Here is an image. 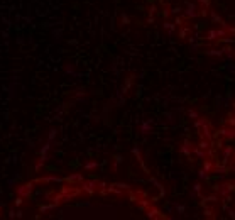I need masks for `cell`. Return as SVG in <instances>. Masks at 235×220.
<instances>
[{
    "mask_svg": "<svg viewBox=\"0 0 235 220\" xmlns=\"http://www.w3.org/2000/svg\"><path fill=\"white\" fill-rule=\"evenodd\" d=\"M213 191H217L222 198H225L227 202H230V193L235 191V183H222V185H215Z\"/></svg>",
    "mask_w": 235,
    "mask_h": 220,
    "instance_id": "obj_1",
    "label": "cell"
},
{
    "mask_svg": "<svg viewBox=\"0 0 235 220\" xmlns=\"http://www.w3.org/2000/svg\"><path fill=\"white\" fill-rule=\"evenodd\" d=\"M34 183L36 181H31V183H26V185H20L17 188V196H22V198H29L34 191Z\"/></svg>",
    "mask_w": 235,
    "mask_h": 220,
    "instance_id": "obj_2",
    "label": "cell"
},
{
    "mask_svg": "<svg viewBox=\"0 0 235 220\" xmlns=\"http://www.w3.org/2000/svg\"><path fill=\"white\" fill-rule=\"evenodd\" d=\"M100 186V181L96 180H90V181H81V191H85V193H95L96 188Z\"/></svg>",
    "mask_w": 235,
    "mask_h": 220,
    "instance_id": "obj_3",
    "label": "cell"
},
{
    "mask_svg": "<svg viewBox=\"0 0 235 220\" xmlns=\"http://www.w3.org/2000/svg\"><path fill=\"white\" fill-rule=\"evenodd\" d=\"M198 12H200V7L195 4V2H188L186 10H184V17L186 19H195V17H198Z\"/></svg>",
    "mask_w": 235,
    "mask_h": 220,
    "instance_id": "obj_4",
    "label": "cell"
},
{
    "mask_svg": "<svg viewBox=\"0 0 235 220\" xmlns=\"http://www.w3.org/2000/svg\"><path fill=\"white\" fill-rule=\"evenodd\" d=\"M233 154H235L233 146H223L222 147V161L228 163L230 159H233Z\"/></svg>",
    "mask_w": 235,
    "mask_h": 220,
    "instance_id": "obj_5",
    "label": "cell"
},
{
    "mask_svg": "<svg viewBox=\"0 0 235 220\" xmlns=\"http://www.w3.org/2000/svg\"><path fill=\"white\" fill-rule=\"evenodd\" d=\"M200 130V137H205V139H208V141H212L213 142V129H212V124H205L201 129H198Z\"/></svg>",
    "mask_w": 235,
    "mask_h": 220,
    "instance_id": "obj_6",
    "label": "cell"
},
{
    "mask_svg": "<svg viewBox=\"0 0 235 220\" xmlns=\"http://www.w3.org/2000/svg\"><path fill=\"white\" fill-rule=\"evenodd\" d=\"M193 149H195V144L191 142L190 139H186L183 144H181V147H179V152L183 154V156H191L193 154Z\"/></svg>",
    "mask_w": 235,
    "mask_h": 220,
    "instance_id": "obj_7",
    "label": "cell"
},
{
    "mask_svg": "<svg viewBox=\"0 0 235 220\" xmlns=\"http://www.w3.org/2000/svg\"><path fill=\"white\" fill-rule=\"evenodd\" d=\"M210 17H212V22H213V24H218V26H220V27H223V29L228 26L227 22H225L223 19H222V17H220V15H218L215 10H212V12H210Z\"/></svg>",
    "mask_w": 235,
    "mask_h": 220,
    "instance_id": "obj_8",
    "label": "cell"
},
{
    "mask_svg": "<svg viewBox=\"0 0 235 220\" xmlns=\"http://www.w3.org/2000/svg\"><path fill=\"white\" fill-rule=\"evenodd\" d=\"M193 154H195L198 159H205V158H208V151H205V149H201V147H198V146H195V149H193Z\"/></svg>",
    "mask_w": 235,
    "mask_h": 220,
    "instance_id": "obj_9",
    "label": "cell"
},
{
    "mask_svg": "<svg viewBox=\"0 0 235 220\" xmlns=\"http://www.w3.org/2000/svg\"><path fill=\"white\" fill-rule=\"evenodd\" d=\"M64 181H66V183H81V181H83V176L81 174H70V176H66V178H64Z\"/></svg>",
    "mask_w": 235,
    "mask_h": 220,
    "instance_id": "obj_10",
    "label": "cell"
},
{
    "mask_svg": "<svg viewBox=\"0 0 235 220\" xmlns=\"http://www.w3.org/2000/svg\"><path fill=\"white\" fill-rule=\"evenodd\" d=\"M213 173H218V174H227V173H228V168H227L225 164L215 163V166H213Z\"/></svg>",
    "mask_w": 235,
    "mask_h": 220,
    "instance_id": "obj_11",
    "label": "cell"
},
{
    "mask_svg": "<svg viewBox=\"0 0 235 220\" xmlns=\"http://www.w3.org/2000/svg\"><path fill=\"white\" fill-rule=\"evenodd\" d=\"M151 130H152V120L140 122V132H142V134H149Z\"/></svg>",
    "mask_w": 235,
    "mask_h": 220,
    "instance_id": "obj_12",
    "label": "cell"
},
{
    "mask_svg": "<svg viewBox=\"0 0 235 220\" xmlns=\"http://www.w3.org/2000/svg\"><path fill=\"white\" fill-rule=\"evenodd\" d=\"M147 217H149V218H162L161 212H159L157 208H152V207L147 208Z\"/></svg>",
    "mask_w": 235,
    "mask_h": 220,
    "instance_id": "obj_13",
    "label": "cell"
},
{
    "mask_svg": "<svg viewBox=\"0 0 235 220\" xmlns=\"http://www.w3.org/2000/svg\"><path fill=\"white\" fill-rule=\"evenodd\" d=\"M162 27H164V31H168V34L169 36H173L174 34V31H176V24H171V22H168V20H164V24H162Z\"/></svg>",
    "mask_w": 235,
    "mask_h": 220,
    "instance_id": "obj_14",
    "label": "cell"
},
{
    "mask_svg": "<svg viewBox=\"0 0 235 220\" xmlns=\"http://www.w3.org/2000/svg\"><path fill=\"white\" fill-rule=\"evenodd\" d=\"M205 39H206V41H215V39H218L217 29H210V31H206V34H205Z\"/></svg>",
    "mask_w": 235,
    "mask_h": 220,
    "instance_id": "obj_15",
    "label": "cell"
},
{
    "mask_svg": "<svg viewBox=\"0 0 235 220\" xmlns=\"http://www.w3.org/2000/svg\"><path fill=\"white\" fill-rule=\"evenodd\" d=\"M190 32H191V29L184 24V26H181V29H179V37L181 39H186V37H190Z\"/></svg>",
    "mask_w": 235,
    "mask_h": 220,
    "instance_id": "obj_16",
    "label": "cell"
},
{
    "mask_svg": "<svg viewBox=\"0 0 235 220\" xmlns=\"http://www.w3.org/2000/svg\"><path fill=\"white\" fill-rule=\"evenodd\" d=\"M208 122H210V120H208L206 117H198V119L195 120V129H201L203 125L208 124Z\"/></svg>",
    "mask_w": 235,
    "mask_h": 220,
    "instance_id": "obj_17",
    "label": "cell"
},
{
    "mask_svg": "<svg viewBox=\"0 0 235 220\" xmlns=\"http://www.w3.org/2000/svg\"><path fill=\"white\" fill-rule=\"evenodd\" d=\"M151 183H152V185H156V188H157V190H159V193H161V196H164V195H166V190H164V186H162V185L159 183L157 180H154V178H151Z\"/></svg>",
    "mask_w": 235,
    "mask_h": 220,
    "instance_id": "obj_18",
    "label": "cell"
},
{
    "mask_svg": "<svg viewBox=\"0 0 235 220\" xmlns=\"http://www.w3.org/2000/svg\"><path fill=\"white\" fill-rule=\"evenodd\" d=\"M213 166H215V161H213V159H208V161H205V164H203V169H206L208 173H212Z\"/></svg>",
    "mask_w": 235,
    "mask_h": 220,
    "instance_id": "obj_19",
    "label": "cell"
},
{
    "mask_svg": "<svg viewBox=\"0 0 235 220\" xmlns=\"http://www.w3.org/2000/svg\"><path fill=\"white\" fill-rule=\"evenodd\" d=\"M203 215H205L206 218H215V215H213V208H210L208 205H206L205 210H203Z\"/></svg>",
    "mask_w": 235,
    "mask_h": 220,
    "instance_id": "obj_20",
    "label": "cell"
},
{
    "mask_svg": "<svg viewBox=\"0 0 235 220\" xmlns=\"http://www.w3.org/2000/svg\"><path fill=\"white\" fill-rule=\"evenodd\" d=\"M206 54L208 56H223V51H222V49H208Z\"/></svg>",
    "mask_w": 235,
    "mask_h": 220,
    "instance_id": "obj_21",
    "label": "cell"
},
{
    "mask_svg": "<svg viewBox=\"0 0 235 220\" xmlns=\"http://www.w3.org/2000/svg\"><path fill=\"white\" fill-rule=\"evenodd\" d=\"M149 207H151V202H147V200H140L139 202V208L140 210H147Z\"/></svg>",
    "mask_w": 235,
    "mask_h": 220,
    "instance_id": "obj_22",
    "label": "cell"
},
{
    "mask_svg": "<svg viewBox=\"0 0 235 220\" xmlns=\"http://www.w3.org/2000/svg\"><path fill=\"white\" fill-rule=\"evenodd\" d=\"M188 117H190V119H193V120H196V119L200 117V114L196 112V110H188Z\"/></svg>",
    "mask_w": 235,
    "mask_h": 220,
    "instance_id": "obj_23",
    "label": "cell"
},
{
    "mask_svg": "<svg viewBox=\"0 0 235 220\" xmlns=\"http://www.w3.org/2000/svg\"><path fill=\"white\" fill-rule=\"evenodd\" d=\"M201 183H195L193 185V193H196V195H201Z\"/></svg>",
    "mask_w": 235,
    "mask_h": 220,
    "instance_id": "obj_24",
    "label": "cell"
},
{
    "mask_svg": "<svg viewBox=\"0 0 235 220\" xmlns=\"http://www.w3.org/2000/svg\"><path fill=\"white\" fill-rule=\"evenodd\" d=\"M96 166H98V163H96V161H90V163L85 164V169H88V171H90V169H95Z\"/></svg>",
    "mask_w": 235,
    "mask_h": 220,
    "instance_id": "obj_25",
    "label": "cell"
},
{
    "mask_svg": "<svg viewBox=\"0 0 235 220\" xmlns=\"http://www.w3.org/2000/svg\"><path fill=\"white\" fill-rule=\"evenodd\" d=\"M198 178H200V180H208V171H206V169H201V171H200L198 173Z\"/></svg>",
    "mask_w": 235,
    "mask_h": 220,
    "instance_id": "obj_26",
    "label": "cell"
},
{
    "mask_svg": "<svg viewBox=\"0 0 235 220\" xmlns=\"http://www.w3.org/2000/svg\"><path fill=\"white\" fill-rule=\"evenodd\" d=\"M132 154L137 158V161H142V158H140V151H139V147H132Z\"/></svg>",
    "mask_w": 235,
    "mask_h": 220,
    "instance_id": "obj_27",
    "label": "cell"
},
{
    "mask_svg": "<svg viewBox=\"0 0 235 220\" xmlns=\"http://www.w3.org/2000/svg\"><path fill=\"white\" fill-rule=\"evenodd\" d=\"M227 125H232V127L235 125V114H230L227 117Z\"/></svg>",
    "mask_w": 235,
    "mask_h": 220,
    "instance_id": "obj_28",
    "label": "cell"
},
{
    "mask_svg": "<svg viewBox=\"0 0 235 220\" xmlns=\"http://www.w3.org/2000/svg\"><path fill=\"white\" fill-rule=\"evenodd\" d=\"M198 4L201 5L203 9H208L210 5H212V2H210V0H198Z\"/></svg>",
    "mask_w": 235,
    "mask_h": 220,
    "instance_id": "obj_29",
    "label": "cell"
},
{
    "mask_svg": "<svg viewBox=\"0 0 235 220\" xmlns=\"http://www.w3.org/2000/svg\"><path fill=\"white\" fill-rule=\"evenodd\" d=\"M225 210H227V213H228V217H230V218H235V210H233V208H230V207H225Z\"/></svg>",
    "mask_w": 235,
    "mask_h": 220,
    "instance_id": "obj_30",
    "label": "cell"
},
{
    "mask_svg": "<svg viewBox=\"0 0 235 220\" xmlns=\"http://www.w3.org/2000/svg\"><path fill=\"white\" fill-rule=\"evenodd\" d=\"M115 186H117V188H120V190H127V191L130 190V186H129V185H125V183H117Z\"/></svg>",
    "mask_w": 235,
    "mask_h": 220,
    "instance_id": "obj_31",
    "label": "cell"
},
{
    "mask_svg": "<svg viewBox=\"0 0 235 220\" xmlns=\"http://www.w3.org/2000/svg\"><path fill=\"white\" fill-rule=\"evenodd\" d=\"M198 15L200 17H206V15H208V9H200V12H198Z\"/></svg>",
    "mask_w": 235,
    "mask_h": 220,
    "instance_id": "obj_32",
    "label": "cell"
},
{
    "mask_svg": "<svg viewBox=\"0 0 235 220\" xmlns=\"http://www.w3.org/2000/svg\"><path fill=\"white\" fill-rule=\"evenodd\" d=\"M122 163V156H115V163H114V169H117V166Z\"/></svg>",
    "mask_w": 235,
    "mask_h": 220,
    "instance_id": "obj_33",
    "label": "cell"
},
{
    "mask_svg": "<svg viewBox=\"0 0 235 220\" xmlns=\"http://www.w3.org/2000/svg\"><path fill=\"white\" fill-rule=\"evenodd\" d=\"M174 24H176L178 27H181V26H184V20L181 17H176V20H174Z\"/></svg>",
    "mask_w": 235,
    "mask_h": 220,
    "instance_id": "obj_34",
    "label": "cell"
},
{
    "mask_svg": "<svg viewBox=\"0 0 235 220\" xmlns=\"http://www.w3.org/2000/svg\"><path fill=\"white\" fill-rule=\"evenodd\" d=\"M22 202H24V198L22 196H17V200L14 202V205L15 207H20V205H22Z\"/></svg>",
    "mask_w": 235,
    "mask_h": 220,
    "instance_id": "obj_35",
    "label": "cell"
},
{
    "mask_svg": "<svg viewBox=\"0 0 235 220\" xmlns=\"http://www.w3.org/2000/svg\"><path fill=\"white\" fill-rule=\"evenodd\" d=\"M225 29H227V32H228V34H232V36H235V27H230V26H227V27H225Z\"/></svg>",
    "mask_w": 235,
    "mask_h": 220,
    "instance_id": "obj_36",
    "label": "cell"
},
{
    "mask_svg": "<svg viewBox=\"0 0 235 220\" xmlns=\"http://www.w3.org/2000/svg\"><path fill=\"white\" fill-rule=\"evenodd\" d=\"M169 14H171V12H169L168 9H162V17H164V19H168V17H169Z\"/></svg>",
    "mask_w": 235,
    "mask_h": 220,
    "instance_id": "obj_37",
    "label": "cell"
},
{
    "mask_svg": "<svg viewBox=\"0 0 235 220\" xmlns=\"http://www.w3.org/2000/svg\"><path fill=\"white\" fill-rule=\"evenodd\" d=\"M176 210H178L179 213H183V212H184V207H183V205H176Z\"/></svg>",
    "mask_w": 235,
    "mask_h": 220,
    "instance_id": "obj_38",
    "label": "cell"
},
{
    "mask_svg": "<svg viewBox=\"0 0 235 220\" xmlns=\"http://www.w3.org/2000/svg\"><path fill=\"white\" fill-rule=\"evenodd\" d=\"M179 10H181V9H178V7H174V9H173V10H171V14H174V15H178V14H179Z\"/></svg>",
    "mask_w": 235,
    "mask_h": 220,
    "instance_id": "obj_39",
    "label": "cell"
},
{
    "mask_svg": "<svg viewBox=\"0 0 235 220\" xmlns=\"http://www.w3.org/2000/svg\"><path fill=\"white\" fill-rule=\"evenodd\" d=\"M66 73H73L74 75V70L71 68V66H66Z\"/></svg>",
    "mask_w": 235,
    "mask_h": 220,
    "instance_id": "obj_40",
    "label": "cell"
},
{
    "mask_svg": "<svg viewBox=\"0 0 235 220\" xmlns=\"http://www.w3.org/2000/svg\"><path fill=\"white\" fill-rule=\"evenodd\" d=\"M233 107H235V103H233Z\"/></svg>",
    "mask_w": 235,
    "mask_h": 220,
    "instance_id": "obj_41",
    "label": "cell"
}]
</instances>
